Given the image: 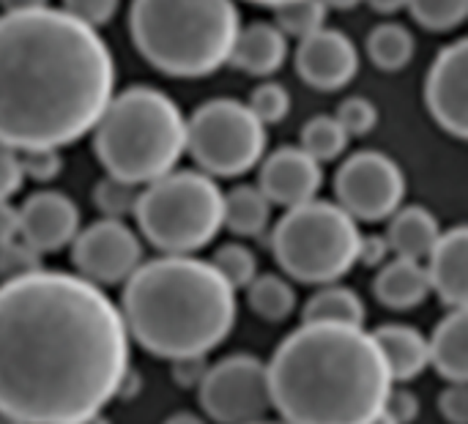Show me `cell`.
I'll return each mask as SVG.
<instances>
[{
  "mask_svg": "<svg viewBox=\"0 0 468 424\" xmlns=\"http://www.w3.org/2000/svg\"><path fill=\"white\" fill-rule=\"evenodd\" d=\"M118 307L129 340L167 362L208 356L230 337L239 315L236 291L195 255L143 260L123 282Z\"/></svg>",
  "mask_w": 468,
  "mask_h": 424,
  "instance_id": "4",
  "label": "cell"
},
{
  "mask_svg": "<svg viewBox=\"0 0 468 424\" xmlns=\"http://www.w3.org/2000/svg\"><path fill=\"white\" fill-rule=\"evenodd\" d=\"M250 3H258V5H269V8H277L282 3H291V0H250Z\"/></svg>",
  "mask_w": 468,
  "mask_h": 424,
  "instance_id": "48",
  "label": "cell"
},
{
  "mask_svg": "<svg viewBox=\"0 0 468 424\" xmlns=\"http://www.w3.org/2000/svg\"><path fill=\"white\" fill-rule=\"evenodd\" d=\"M186 154L211 178H239L266 156V126L247 101L211 99L186 118Z\"/></svg>",
  "mask_w": 468,
  "mask_h": 424,
  "instance_id": "9",
  "label": "cell"
},
{
  "mask_svg": "<svg viewBox=\"0 0 468 424\" xmlns=\"http://www.w3.org/2000/svg\"><path fill=\"white\" fill-rule=\"evenodd\" d=\"M22 170H19V151L0 143V200H11L22 189Z\"/></svg>",
  "mask_w": 468,
  "mask_h": 424,
  "instance_id": "38",
  "label": "cell"
},
{
  "mask_svg": "<svg viewBox=\"0 0 468 424\" xmlns=\"http://www.w3.org/2000/svg\"><path fill=\"white\" fill-rule=\"evenodd\" d=\"M247 302L250 310L269 323H282L296 313V291L291 280L280 274H258L247 285Z\"/></svg>",
  "mask_w": 468,
  "mask_h": 424,
  "instance_id": "26",
  "label": "cell"
},
{
  "mask_svg": "<svg viewBox=\"0 0 468 424\" xmlns=\"http://www.w3.org/2000/svg\"><path fill=\"white\" fill-rule=\"evenodd\" d=\"M384 414L395 424H414L417 417H420V400H417L414 392L392 387V392L387 398V406H384Z\"/></svg>",
  "mask_w": 468,
  "mask_h": 424,
  "instance_id": "39",
  "label": "cell"
},
{
  "mask_svg": "<svg viewBox=\"0 0 468 424\" xmlns=\"http://www.w3.org/2000/svg\"><path fill=\"white\" fill-rule=\"evenodd\" d=\"M49 5V0H0L3 11H30V8H41Z\"/></svg>",
  "mask_w": 468,
  "mask_h": 424,
  "instance_id": "44",
  "label": "cell"
},
{
  "mask_svg": "<svg viewBox=\"0 0 468 424\" xmlns=\"http://www.w3.org/2000/svg\"><path fill=\"white\" fill-rule=\"evenodd\" d=\"M326 14H329V8L324 5V0H291V3H282L274 8L271 22L280 27V33L285 38L302 41L326 25Z\"/></svg>",
  "mask_w": 468,
  "mask_h": 424,
  "instance_id": "28",
  "label": "cell"
},
{
  "mask_svg": "<svg viewBox=\"0 0 468 424\" xmlns=\"http://www.w3.org/2000/svg\"><path fill=\"white\" fill-rule=\"evenodd\" d=\"M258 424H285V422H269V419H266V422H258Z\"/></svg>",
  "mask_w": 468,
  "mask_h": 424,
  "instance_id": "51",
  "label": "cell"
},
{
  "mask_svg": "<svg viewBox=\"0 0 468 424\" xmlns=\"http://www.w3.org/2000/svg\"><path fill=\"white\" fill-rule=\"evenodd\" d=\"M197 403L214 424H258L271 414L266 362L233 354L206 367L197 384Z\"/></svg>",
  "mask_w": 468,
  "mask_h": 424,
  "instance_id": "10",
  "label": "cell"
},
{
  "mask_svg": "<svg viewBox=\"0 0 468 424\" xmlns=\"http://www.w3.org/2000/svg\"><path fill=\"white\" fill-rule=\"evenodd\" d=\"M335 121L351 137H367L378 126V107L365 96H348L337 104Z\"/></svg>",
  "mask_w": 468,
  "mask_h": 424,
  "instance_id": "33",
  "label": "cell"
},
{
  "mask_svg": "<svg viewBox=\"0 0 468 424\" xmlns=\"http://www.w3.org/2000/svg\"><path fill=\"white\" fill-rule=\"evenodd\" d=\"M365 49L381 71H400L414 60L417 38L403 22H381L367 33Z\"/></svg>",
  "mask_w": 468,
  "mask_h": 424,
  "instance_id": "25",
  "label": "cell"
},
{
  "mask_svg": "<svg viewBox=\"0 0 468 424\" xmlns=\"http://www.w3.org/2000/svg\"><path fill=\"white\" fill-rule=\"evenodd\" d=\"M468 41L458 38L439 49L425 80V104L431 118L455 140L468 134Z\"/></svg>",
  "mask_w": 468,
  "mask_h": 424,
  "instance_id": "13",
  "label": "cell"
},
{
  "mask_svg": "<svg viewBox=\"0 0 468 424\" xmlns=\"http://www.w3.org/2000/svg\"><path fill=\"white\" fill-rule=\"evenodd\" d=\"M428 365L447 381V384H466L468 381V313L447 310V315L436 323L433 334L428 337Z\"/></svg>",
  "mask_w": 468,
  "mask_h": 424,
  "instance_id": "19",
  "label": "cell"
},
{
  "mask_svg": "<svg viewBox=\"0 0 468 424\" xmlns=\"http://www.w3.org/2000/svg\"><path fill=\"white\" fill-rule=\"evenodd\" d=\"M241 27L236 0H132L134 49L162 74L200 80L230 60Z\"/></svg>",
  "mask_w": 468,
  "mask_h": 424,
  "instance_id": "5",
  "label": "cell"
},
{
  "mask_svg": "<svg viewBox=\"0 0 468 424\" xmlns=\"http://www.w3.org/2000/svg\"><path fill=\"white\" fill-rule=\"evenodd\" d=\"M406 8L431 33H450L468 16V0H406Z\"/></svg>",
  "mask_w": 468,
  "mask_h": 424,
  "instance_id": "29",
  "label": "cell"
},
{
  "mask_svg": "<svg viewBox=\"0 0 468 424\" xmlns=\"http://www.w3.org/2000/svg\"><path fill=\"white\" fill-rule=\"evenodd\" d=\"M271 222L269 197L250 184H239L222 195V228H228L239 238H258L266 233Z\"/></svg>",
  "mask_w": 468,
  "mask_h": 424,
  "instance_id": "23",
  "label": "cell"
},
{
  "mask_svg": "<svg viewBox=\"0 0 468 424\" xmlns=\"http://www.w3.org/2000/svg\"><path fill=\"white\" fill-rule=\"evenodd\" d=\"M288 58V38L274 22H250L239 27L230 49V66L252 77H271Z\"/></svg>",
  "mask_w": 468,
  "mask_h": 424,
  "instance_id": "18",
  "label": "cell"
},
{
  "mask_svg": "<svg viewBox=\"0 0 468 424\" xmlns=\"http://www.w3.org/2000/svg\"><path fill=\"white\" fill-rule=\"evenodd\" d=\"M348 134L340 129L335 115H313L302 126V151H307L315 162H335L348 148Z\"/></svg>",
  "mask_w": 468,
  "mask_h": 424,
  "instance_id": "27",
  "label": "cell"
},
{
  "mask_svg": "<svg viewBox=\"0 0 468 424\" xmlns=\"http://www.w3.org/2000/svg\"><path fill=\"white\" fill-rule=\"evenodd\" d=\"M296 71L315 90H340L359 74V49L343 30L324 25L299 41Z\"/></svg>",
  "mask_w": 468,
  "mask_h": 424,
  "instance_id": "14",
  "label": "cell"
},
{
  "mask_svg": "<svg viewBox=\"0 0 468 424\" xmlns=\"http://www.w3.org/2000/svg\"><path fill=\"white\" fill-rule=\"evenodd\" d=\"M367 424H395V422H392V419H389L387 414H378L376 419H370V422H367Z\"/></svg>",
  "mask_w": 468,
  "mask_h": 424,
  "instance_id": "49",
  "label": "cell"
},
{
  "mask_svg": "<svg viewBox=\"0 0 468 424\" xmlns=\"http://www.w3.org/2000/svg\"><path fill=\"white\" fill-rule=\"evenodd\" d=\"M324 186V167L299 145H282L261 159L258 189L271 206L293 208L315 200Z\"/></svg>",
  "mask_w": 468,
  "mask_h": 424,
  "instance_id": "16",
  "label": "cell"
},
{
  "mask_svg": "<svg viewBox=\"0 0 468 424\" xmlns=\"http://www.w3.org/2000/svg\"><path fill=\"white\" fill-rule=\"evenodd\" d=\"M247 107L252 110V115L263 123V126H277L288 118L291 112V93L285 85L274 82V80H263L261 85H255V90L250 93Z\"/></svg>",
  "mask_w": 468,
  "mask_h": 424,
  "instance_id": "32",
  "label": "cell"
},
{
  "mask_svg": "<svg viewBox=\"0 0 468 424\" xmlns=\"http://www.w3.org/2000/svg\"><path fill=\"white\" fill-rule=\"evenodd\" d=\"M118 5H121V0H63L60 8L69 16H74L77 22L99 30L107 22H112V16L118 14Z\"/></svg>",
  "mask_w": 468,
  "mask_h": 424,
  "instance_id": "36",
  "label": "cell"
},
{
  "mask_svg": "<svg viewBox=\"0 0 468 424\" xmlns=\"http://www.w3.org/2000/svg\"><path fill=\"white\" fill-rule=\"evenodd\" d=\"M206 356H189V359H176L173 362V381L178 384V387H195L197 389V384L203 381V376H206Z\"/></svg>",
  "mask_w": 468,
  "mask_h": 424,
  "instance_id": "40",
  "label": "cell"
},
{
  "mask_svg": "<svg viewBox=\"0 0 468 424\" xmlns=\"http://www.w3.org/2000/svg\"><path fill=\"white\" fill-rule=\"evenodd\" d=\"M222 189L200 170H170L140 189V236L162 255H195L222 230Z\"/></svg>",
  "mask_w": 468,
  "mask_h": 424,
  "instance_id": "7",
  "label": "cell"
},
{
  "mask_svg": "<svg viewBox=\"0 0 468 424\" xmlns=\"http://www.w3.org/2000/svg\"><path fill=\"white\" fill-rule=\"evenodd\" d=\"M69 247L77 269L74 274L99 288L123 285L143 263V241L123 219L101 217L93 225L80 228Z\"/></svg>",
  "mask_w": 468,
  "mask_h": 424,
  "instance_id": "12",
  "label": "cell"
},
{
  "mask_svg": "<svg viewBox=\"0 0 468 424\" xmlns=\"http://www.w3.org/2000/svg\"><path fill=\"white\" fill-rule=\"evenodd\" d=\"M137 184H129L123 178L115 175H104L96 186H93V206L101 211L104 219H126L134 214L137 197H140Z\"/></svg>",
  "mask_w": 468,
  "mask_h": 424,
  "instance_id": "31",
  "label": "cell"
},
{
  "mask_svg": "<svg viewBox=\"0 0 468 424\" xmlns=\"http://www.w3.org/2000/svg\"><path fill=\"white\" fill-rule=\"evenodd\" d=\"M365 3H370V8L376 14H387V16H392V14L406 8V0H365Z\"/></svg>",
  "mask_w": 468,
  "mask_h": 424,
  "instance_id": "43",
  "label": "cell"
},
{
  "mask_svg": "<svg viewBox=\"0 0 468 424\" xmlns=\"http://www.w3.org/2000/svg\"><path fill=\"white\" fill-rule=\"evenodd\" d=\"M389 244L384 236H362V244H359V263L365 266H381L387 263L389 258Z\"/></svg>",
  "mask_w": 468,
  "mask_h": 424,
  "instance_id": "41",
  "label": "cell"
},
{
  "mask_svg": "<svg viewBox=\"0 0 468 424\" xmlns=\"http://www.w3.org/2000/svg\"><path fill=\"white\" fill-rule=\"evenodd\" d=\"M0 424H22V422H16V419H11V417L0 414Z\"/></svg>",
  "mask_w": 468,
  "mask_h": 424,
  "instance_id": "50",
  "label": "cell"
},
{
  "mask_svg": "<svg viewBox=\"0 0 468 424\" xmlns=\"http://www.w3.org/2000/svg\"><path fill=\"white\" fill-rule=\"evenodd\" d=\"M19 238L33 247L38 255L60 252L80 233V208L77 203L58 189L33 192L19 208Z\"/></svg>",
  "mask_w": 468,
  "mask_h": 424,
  "instance_id": "15",
  "label": "cell"
},
{
  "mask_svg": "<svg viewBox=\"0 0 468 424\" xmlns=\"http://www.w3.org/2000/svg\"><path fill=\"white\" fill-rule=\"evenodd\" d=\"M132 381V340L104 288L38 269L0 282V414L71 424L101 414Z\"/></svg>",
  "mask_w": 468,
  "mask_h": 424,
  "instance_id": "1",
  "label": "cell"
},
{
  "mask_svg": "<svg viewBox=\"0 0 468 424\" xmlns=\"http://www.w3.org/2000/svg\"><path fill=\"white\" fill-rule=\"evenodd\" d=\"M439 236H441V225L433 217V211H428L425 206H400L389 217V228H387L384 238L395 258H409V260L425 263V258L436 247Z\"/></svg>",
  "mask_w": 468,
  "mask_h": 424,
  "instance_id": "22",
  "label": "cell"
},
{
  "mask_svg": "<svg viewBox=\"0 0 468 424\" xmlns=\"http://www.w3.org/2000/svg\"><path fill=\"white\" fill-rule=\"evenodd\" d=\"M90 134L104 173L137 186L167 175L186 154L181 107L151 85L112 93Z\"/></svg>",
  "mask_w": 468,
  "mask_h": 424,
  "instance_id": "6",
  "label": "cell"
},
{
  "mask_svg": "<svg viewBox=\"0 0 468 424\" xmlns=\"http://www.w3.org/2000/svg\"><path fill=\"white\" fill-rule=\"evenodd\" d=\"M425 271L431 280V293L441 299L447 310H461L468 304V230L455 225L439 236L436 247L425 258Z\"/></svg>",
  "mask_w": 468,
  "mask_h": 424,
  "instance_id": "17",
  "label": "cell"
},
{
  "mask_svg": "<svg viewBox=\"0 0 468 424\" xmlns=\"http://www.w3.org/2000/svg\"><path fill=\"white\" fill-rule=\"evenodd\" d=\"M162 424H208L203 417H197V414H192V411H176V414H170L167 419Z\"/></svg>",
  "mask_w": 468,
  "mask_h": 424,
  "instance_id": "45",
  "label": "cell"
},
{
  "mask_svg": "<svg viewBox=\"0 0 468 424\" xmlns=\"http://www.w3.org/2000/svg\"><path fill=\"white\" fill-rule=\"evenodd\" d=\"M19 170L22 178L36 184H49L63 173V156L58 148H27L19 151Z\"/></svg>",
  "mask_w": 468,
  "mask_h": 424,
  "instance_id": "35",
  "label": "cell"
},
{
  "mask_svg": "<svg viewBox=\"0 0 468 424\" xmlns=\"http://www.w3.org/2000/svg\"><path fill=\"white\" fill-rule=\"evenodd\" d=\"M112 93L99 30L55 5L0 14V143L60 151L93 132Z\"/></svg>",
  "mask_w": 468,
  "mask_h": 424,
  "instance_id": "2",
  "label": "cell"
},
{
  "mask_svg": "<svg viewBox=\"0 0 468 424\" xmlns=\"http://www.w3.org/2000/svg\"><path fill=\"white\" fill-rule=\"evenodd\" d=\"M337 206L356 222L389 219L406 197L403 167L381 151L351 154L335 175Z\"/></svg>",
  "mask_w": 468,
  "mask_h": 424,
  "instance_id": "11",
  "label": "cell"
},
{
  "mask_svg": "<svg viewBox=\"0 0 468 424\" xmlns=\"http://www.w3.org/2000/svg\"><path fill=\"white\" fill-rule=\"evenodd\" d=\"M359 3H365V0H324L326 8H337V11H351Z\"/></svg>",
  "mask_w": 468,
  "mask_h": 424,
  "instance_id": "46",
  "label": "cell"
},
{
  "mask_svg": "<svg viewBox=\"0 0 468 424\" xmlns=\"http://www.w3.org/2000/svg\"><path fill=\"white\" fill-rule=\"evenodd\" d=\"M367 310L356 291L346 285H321L302 307V323H343L365 326Z\"/></svg>",
  "mask_w": 468,
  "mask_h": 424,
  "instance_id": "24",
  "label": "cell"
},
{
  "mask_svg": "<svg viewBox=\"0 0 468 424\" xmlns=\"http://www.w3.org/2000/svg\"><path fill=\"white\" fill-rule=\"evenodd\" d=\"M392 381H414L428 365V337L409 323H384L373 332Z\"/></svg>",
  "mask_w": 468,
  "mask_h": 424,
  "instance_id": "21",
  "label": "cell"
},
{
  "mask_svg": "<svg viewBox=\"0 0 468 424\" xmlns=\"http://www.w3.org/2000/svg\"><path fill=\"white\" fill-rule=\"evenodd\" d=\"M439 414L447 424H468V387L447 384L439 392Z\"/></svg>",
  "mask_w": 468,
  "mask_h": 424,
  "instance_id": "37",
  "label": "cell"
},
{
  "mask_svg": "<svg viewBox=\"0 0 468 424\" xmlns=\"http://www.w3.org/2000/svg\"><path fill=\"white\" fill-rule=\"evenodd\" d=\"M373 293L384 307L395 313H409L420 307L431 296V280L425 263L409 258H392L381 263L373 280Z\"/></svg>",
  "mask_w": 468,
  "mask_h": 424,
  "instance_id": "20",
  "label": "cell"
},
{
  "mask_svg": "<svg viewBox=\"0 0 468 424\" xmlns=\"http://www.w3.org/2000/svg\"><path fill=\"white\" fill-rule=\"evenodd\" d=\"M362 230L337 203L307 200L285 208L271 230L280 269L304 285H332L359 263Z\"/></svg>",
  "mask_w": 468,
  "mask_h": 424,
  "instance_id": "8",
  "label": "cell"
},
{
  "mask_svg": "<svg viewBox=\"0 0 468 424\" xmlns=\"http://www.w3.org/2000/svg\"><path fill=\"white\" fill-rule=\"evenodd\" d=\"M271 411L285 424H367L384 414L395 387L365 326L302 323L274 351Z\"/></svg>",
  "mask_w": 468,
  "mask_h": 424,
  "instance_id": "3",
  "label": "cell"
},
{
  "mask_svg": "<svg viewBox=\"0 0 468 424\" xmlns=\"http://www.w3.org/2000/svg\"><path fill=\"white\" fill-rule=\"evenodd\" d=\"M71 424H110L107 417H101V414H96V417H88V419H80V422H71Z\"/></svg>",
  "mask_w": 468,
  "mask_h": 424,
  "instance_id": "47",
  "label": "cell"
},
{
  "mask_svg": "<svg viewBox=\"0 0 468 424\" xmlns=\"http://www.w3.org/2000/svg\"><path fill=\"white\" fill-rule=\"evenodd\" d=\"M208 263L222 274V280H225L233 291L247 288V285L258 277V258H255V252H252L247 244H239V241L222 244V247L211 255Z\"/></svg>",
  "mask_w": 468,
  "mask_h": 424,
  "instance_id": "30",
  "label": "cell"
},
{
  "mask_svg": "<svg viewBox=\"0 0 468 424\" xmlns=\"http://www.w3.org/2000/svg\"><path fill=\"white\" fill-rule=\"evenodd\" d=\"M19 238V217L8 200H0V247Z\"/></svg>",
  "mask_w": 468,
  "mask_h": 424,
  "instance_id": "42",
  "label": "cell"
},
{
  "mask_svg": "<svg viewBox=\"0 0 468 424\" xmlns=\"http://www.w3.org/2000/svg\"><path fill=\"white\" fill-rule=\"evenodd\" d=\"M44 255H38L33 247H27L22 238H14L8 241L5 247H0V282H8V280H19V277H27L38 269H44L41 263Z\"/></svg>",
  "mask_w": 468,
  "mask_h": 424,
  "instance_id": "34",
  "label": "cell"
}]
</instances>
